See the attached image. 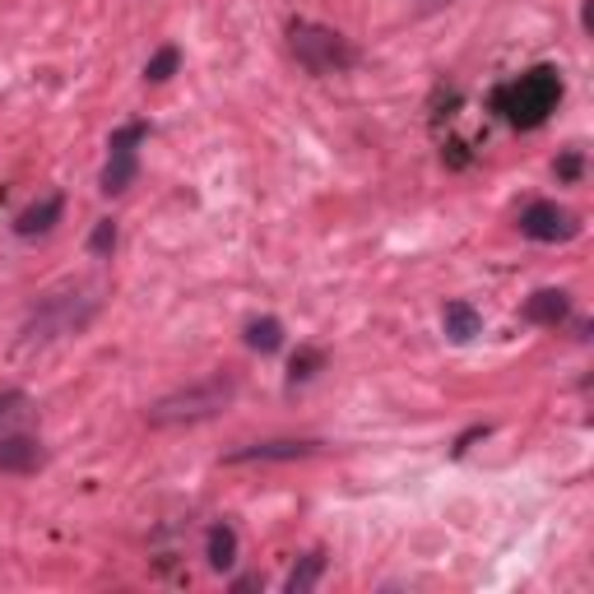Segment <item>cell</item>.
Segmentation results:
<instances>
[{
    "label": "cell",
    "mask_w": 594,
    "mask_h": 594,
    "mask_svg": "<svg viewBox=\"0 0 594 594\" xmlns=\"http://www.w3.org/2000/svg\"><path fill=\"white\" fill-rule=\"evenodd\" d=\"M237 390H242V386H237V376H232V372H214V376H205V381H195V386H182V390L163 395L158 404L145 409V419H149V427H182V423L219 419L224 409H232Z\"/></svg>",
    "instance_id": "cell-1"
},
{
    "label": "cell",
    "mask_w": 594,
    "mask_h": 594,
    "mask_svg": "<svg viewBox=\"0 0 594 594\" xmlns=\"http://www.w3.org/2000/svg\"><path fill=\"white\" fill-rule=\"evenodd\" d=\"M558 103H562V75L552 66H534L521 79H511V84H502L498 93H492V107H498L506 122L521 126V130L544 126L548 112Z\"/></svg>",
    "instance_id": "cell-2"
},
{
    "label": "cell",
    "mask_w": 594,
    "mask_h": 594,
    "mask_svg": "<svg viewBox=\"0 0 594 594\" xmlns=\"http://www.w3.org/2000/svg\"><path fill=\"white\" fill-rule=\"evenodd\" d=\"M288 47L297 56V66H302L307 75H344L358 56H353L349 47V37L344 33H334L325 24H311V19H293L288 24Z\"/></svg>",
    "instance_id": "cell-3"
},
{
    "label": "cell",
    "mask_w": 594,
    "mask_h": 594,
    "mask_svg": "<svg viewBox=\"0 0 594 594\" xmlns=\"http://www.w3.org/2000/svg\"><path fill=\"white\" fill-rule=\"evenodd\" d=\"M93 307H98V297L56 293V297H47V302L33 311V321L24 325V340L28 344H47V340H56V334H79V330L89 325Z\"/></svg>",
    "instance_id": "cell-4"
},
{
    "label": "cell",
    "mask_w": 594,
    "mask_h": 594,
    "mask_svg": "<svg viewBox=\"0 0 594 594\" xmlns=\"http://www.w3.org/2000/svg\"><path fill=\"white\" fill-rule=\"evenodd\" d=\"M149 140V126L145 122H130V126H116L112 140H107V168H103V195H126L135 172H140V145Z\"/></svg>",
    "instance_id": "cell-5"
},
{
    "label": "cell",
    "mask_w": 594,
    "mask_h": 594,
    "mask_svg": "<svg viewBox=\"0 0 594 594\" xmlns=\"http://www.w3.org/2000/svg\"><path fill=\"white\" fill-rule=\"evenodd\" d=\"M521 232L529 242H571V237L581 232V219L558 201H534L521 214Z\"/></svg>",
    "instance_id": "cell-6"
},
{
    "label": "cell",
    "mask_w": 594,
    "mask_h": 594,
    "mask_svg": "<svg viewBox=\"0 0 594 594\" xmlns=\"http://www.w3.org/2000/svg\"><path fill=\"white\" fill-rule=\"evenodd\" d=\"M43 465H47V450H43V442H37L28 427L24 432H5V437H0V469H5V473H37Z\"/></svg>",
    "instance_id": "cell-7"
},
{
    "label": "cell",
    "mask_w": 594,
    "mask_h": 594,
    "mask_svg": "<svg viewBox=\"0 0 594 594\" xmlns=\"http://www.w3.org/2000/svg\"><path fill=\"white\" fill-rule=\"evenodd\" d=\"M321 450V442H255L228 455V465H247V460H307Z\"/></svg>",
    "instance_id": "cell-8"
},
{
    "label": "cell",
    "mask_w": 594,
    "mask_h": 594,
    "mask_svg": "<svg viewBox=\"0 0 594 594\" xmlns=\"http://www.w3.org/2000/svg\"><path fill=\"white\" fill-rule=\"evenodd\" d=\"M61 214H66V195H43V201L28 205L14 219V232L19 237H43V232H52L56 224H61Z\"/></svg>",
    "instance_id": "cell-9"
},
{
    "label": "cell",
    "mask_w": 594,
    "mask_h": 594,
    "mask_svg": "<svg viewBox=\"0 0 594 594\" xmlns=\"http://www.w3.org/2000/svg\"><path fill=\"white\" fill-rule=\"evenodd\" d=\"M567 316H571V297L562 288H539L525 302V321H534V325H562Z\"/></svg>",
    "instance_id": "cell-10"
},
{
    "label": "cell",
    "mask_w": 594,
    "mask_h": 594,
    "mask_svg": "<svg viewBox=\"0 0 594 594\" xmlns=\"http://www.w3.org/2000/svg\"><path fill=\"white\" fill-rule=\"evenodd\" d=\"M205 558H209L214 571H232V562H237V529H232L228 521L209 525V534H205Z\"/></svg>",
    "instance_id": "cell-11"
},
{
    "label": "cell",
    "mask_w": 594,
    "mask_h": 594,
    "mask_svg": "<svg viewBox=\"0 0 594 594\" xmlns=\"http://www.w3.org/2000/svg\"><path fill=\"white\" fill-rule=\"evenodd\" d=\"M37 419V409L24 390H0V437L5 432H24Z\"/></svg>",
    "instance_id": "cell-12"
},
{
    "label": "cell",
    "mask_w": 594,
    "mask_h": 594,
    "mask_svg": "<svg viewBox=\"0 0 594 594\" xmlns=\"http://www.w3.org/2000/svg\"><path fill=\"white\" fill-rule=\"evenodd\" d=\"M442 325H446V334L455 344H469L473 334L483 330V316L473 311L469 302H446V311H442Z\"/></svg>",
    "instance_id": "cell-13"
},
{
    "label": "cell",
    "mask_w": 594,
    "mask_h": 594,
    "mask_svg": "<svg viewBox=\"0 0 594 594\" xmlns=\"http://www.w3.org/2000/svg\"><path fill=\"white\" fill-rule=\"evenodd\" d=\"M247 344H251L255 353H279V344H284V325L274 321V316H261V321H251V325H247Z\"/></svg>",
    "instance_id": "cell-14"
},
{
    "label": "cell",
    "mask_w": 594,
    "mask_h": 594,
    "mask_svg": "<svg viewBox=\"0 0 594 594\" xmlns=\"http://www.w3.org/2000/svg\"><path fill=\"white\" fill-rule=\"evenodd\" d=\"M321 571H325V558L321 552H307V558L293 567V576L284 581V590L288 594H307V590H316V581H321Z\"/></svg>",
    "instance_id": "cell-15"
},
{
    "label": "cell",
    "mask_w": 594,
    "mask_h": 594,
    "mask_svg": "<svg viewBox=\"0 0 594 594\" xmlns=\"http://www.w3.org/2000/svg\"><path fill=\"white\" fill-rule=\"evenodd\" d=\"M321 367H325V353H321V349H297L293 363H288V386L311 381V376L321 372Z\"/></svg>",
    "instance_id": "cell-16"
},
{
    "label": "cell",
    "mask_w": 594,
    "mask_h": 594,
    "mask_svg": "<svg viewBox=\"0 0 594 594\" xmlns=\"http://www.w3.org/2000/svg\"><path fill=\"white\" fill-rule=\"evenodd\" d=\"M176 66H182V52H176V47H158L149 56V66H145V79H149V84H163V79L176 75Z\"/></svg>",
    "instance_id": "cell-17"
},
{
    "label": "cell",
    "mask_w": 594,
    "mask_h": 594,
    "mask_svg": "<svg viewBox=\"0 0 594 594\" xmlns=\"http://www.w3.org/2000/svg\"><path fill=\"white\" fill-rule=\"evenodd\" d=\"M112 251H116V224L112 219H98L93 232H89V255H103V261H107Z\"/></svg>",
    "instance_id": "cell-18"
},
{
    "label": "cell",
    "mask_w": 594,
    "mask_h": 594,
    "mask_svg": "<svg viewBox=\"0 0 594 594\" xmlns=\"http://www.w3.org/2000/svg\"><path fill=\"white\" fill-rule=\"evenodd\" d=\"M479 437H488V427H469V432H465V437H460V442H455V450H450V455H465V450H469L473 442H479Z\"/></svg>",
    "instance_id": "cell-19"
},
{
    "label": "cell",
    "mask_w": 594,
    "mask_h": 594,
    "mask_svg": "<svg viewBox=\"0 0 594 594\" xmlns=\"http://www.w3.org/2000/svg\"><path fill=\"white\" fill-rule=\"evenodd\" d=\"M558 172H562V176H576V172H581V153H567Z\"/></svg>",
    "instance_id": "cell-20"
},
{
    "label": "cell",
    "mask_w": 594,
    "mask_h": 594,
    "mask_svg": "<svg viewBox=\"0 0 594 594\" xmlns=\"http://www.w3.org/2000/svg\"><path fill=\"white\" fill-rule=\"evenodd\" d=\"M581 24H585V33L594 28V0H585V5H581Z\"/></svg>",
    "instance_id": "cell-21"
}]
</instances>
